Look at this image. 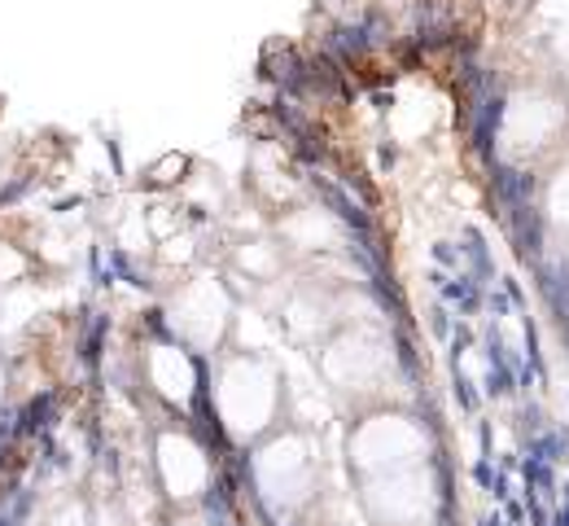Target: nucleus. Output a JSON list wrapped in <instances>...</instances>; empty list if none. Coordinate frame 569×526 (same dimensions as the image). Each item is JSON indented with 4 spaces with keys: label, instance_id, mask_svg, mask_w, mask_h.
I'll return each mask as SVG.
<instances>
[{
    "label": "nucleus",
    "instance_id": "1",
    "mask_svg": "<svg viewBox=\"0 0 569 526\" xmlns=\"http://www.w3.org/2000/svg\"><path fill=\"white\" fill-rule=\"evenodd\" d=\"M214 408L219 426L237 444H254L277 426L281 413V377L259 356H232L214 377Z\"/></svg>",
    "mask_w": 569,
    "mask_h": 526
},
{
    "label": "nucleus",
    "instance_id": "2",
    "mask_svg": "<svg viewBox=\"0 0 569 526\" xmlns=\"http://www.w3.org/2000/svg\"><path fill=\"white\" fill-rule=\"evenodd\" d=\"M254 487L272 514H293L311 500L316 487V460L302 444V435L284 430L272 435L263 448L254 451Z\"/></svg>",
    "mask_w": 569,
    "mask_h": 526
},
{
    "label": "nucleus",
    "instance_id": "3",
    "mask_svg": "<svg viewBox=\"0 0 569 526\" xmlns=\"http://www.w3.org/2000/svg\"><path fill=\"white\" fill-rule=\"evenodd\" d=\"M363 509L377 526H426L438 509V483L426 465L377 474L363 483Z\"/></svg>",
    "mask_w": 569,
    "mask_h": 526
},
{
    "label": "nucleus",
    "instance_id": "4",
    "mask_svg": "<svg viewBox=\"0 0 569 526\" xmlns=\"http://www.w3.org/2000/svg\"><path fill=\"white\" fill-rule=\"evenodd\" d=\"M426 430L412 421V417H372L363 421L351 439V465H356L363 478H377V474H395V469H412V465H426Z\"/></svg>",
    "mask_w": 569,
    "mask_h": 526
},
{
    "label": "nucleus",
    "instance_id": "5",
    "mask_svg": "<svg viewBox=\"0 0 569 526\" xmlns=\"http://www.w3.org/2000/svg\"><path fill=\"white\" fill-rule=\"evenodd\" d=\"M228 311H232V302L223 295V286H214V281H189V286L176 295L171 325H176V334H180L184 347L211 351L214 343L223 338Z\"/></svg>",
    "mask_w": 569,
    "mask_h": 526
},
{
    "label": "nucleus",
    "instance_id": "6",
    "mask_svg": "<svg viewBox=\"0 0 569 526\" xmlns=\"http://www.w3.org/2000/svg\"><path fill=\"white\" fill-rule=\"evenodd\" d=\"M158 478H162V492L180 505L189 500H202L207 487H211V456L202 451L198 439L180 435V430H167L158 439Z\"/></svg>",
    "mask_w": 569,
    "mask_h": 526
},
{
    "label": "nucleus",
    "instance_id": "7",
    "mask_svg": "<svg viewBox=\"0 0 569 526\" xmlns=\"http://www.w3.org/2000/svg\"><path fill=\"white\" fill-rule=\"evenodd\" d=\"M144 377H149L153 395H162L167 404H189L198 390V365H193L189 347H180V343H153L144 356Z\"/></svg>",
    "mask_w": 569,
    "mask_h": 526
},
{
    "label": "nucleus",
    "instance_id": "8",
    "mask_svg": "<svg viewBox=\"0 0 569 526\" xmlns=\"http://www.w3.org/2000/svg\"><path fill=\"white\" fill-rule=\"evenodd\" d=\"M381 369H386V347H381L377 338H368V334H347V338H338V343L329 347V356H325V374H329L333 386H342V390L368 386Z\"/></svg>",
    "mask_w": 569,
    "mask_h": 526
},
{
    "label": "nucleus",
    "instance_id": "9",
    "mask_svg": "<svg viewBox=\"0 0 569 526\" xmlns=\"http://www.w3.org/2000/svg\"><path fill=\"white\" fill-rule=\"evenodd\" d=\"M333 232H338V228L329 225L320 211H293V216L284 220V237H289L298 250H325V246L333 241Z\"/></svg>",
    "mask_w": 569,
    "mask_h": 526
},
{
    "label": "nucleus",
    "instance_id": "10",
    "mask_svg": "<svg viewBox=\"0 0 569 526\" xmlns=\"http://www.w3.org/2000/svg\"><path fill=\"white\" fill-rule=\"evenodd\" d=\"M241 264H246L254 277H272V272H277V246L254 241L250 250H241Z\"/></svg>",
    "mask_w": 569,
    "mask_h": 526
},
{
    "label": "nucleus",
    "instance_id": "11",
    "mask_svg": "<svg viewBox=\"0 0 569 526\" xmlns=\"http://www.w3.org/2000/svg\"><path fill=\"white\" fill-rule=\"evenodd\" d=\"M22 272H27V259L13 246H0V286H13Z\"/></svg>",
    "mask_w": 569,
    "mask_h": 526
},
{
    "label": "nucleus",
    "instance_id": "12",
    "mask_svg": "<svg viewBox=\"0 0 569 526\" xmlns=\"http://www.w3.org/2000/svg\"><path fill=\"white\" fill-rule=\"evenodd\" d=\"M548 207H552V216L561 220V225H569V171L552 185V198H548Z\"/></svg>",
    "mask_w": 569,
    "mask_h": 526
},
{
    "label": "nucleus",
    "instance_id": "13",
    "mask_svg": "<svg viewBox=\"0 0 569 526\" xmlns=\"http://www.w3.org/2000/svg\"><path fill=\"white\" fill-rule=\"evenodd\" d=\"M58 526H83V509H67V514L58 518Z\"/></svg>",
    "mask_w": 569,
    "mask_h": 526
},
{
    "label": "nucleus",
    "instance_id": "14",
    "mask_svg": "<svg viewBox=\"0 0 569 526\" xmlns=\"http://www.w3.org/2000/svg\"><path fill=\"white\" fill-rule=\"evenodd\" d=\"M0 395H4V365H0Z\"/></svg>",
    "mask_w": 569,
    "mask_h": 526
}]
</instances>
